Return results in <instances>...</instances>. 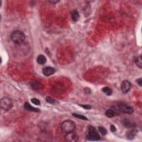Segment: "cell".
<instances>
[{
	"label": "cell",
	"instance_id": "obj_1",
	"mask_svg": "<svg viewBox=\"0 0 142 142\" xmlns=\"http://www.w3.org/2000/svg\"><path fill=\"white\" fill-rule=\"evenodd\" d=\"M11 40L16 44H21L25 39V35L23 32L19 30L13 31L11 35Z\"/></svg>",
	"mask_w": 142,
	"mask_h": 142
},
{
	"label": "cell",
	"instance_id": "obj_20",
	"mask_svg": "<svg viewBox=\"0 0 142 142\" xmlns=\"http://www.w3.org/2000/svg\"><path fill=\"white\" fill-rule=\"evenodd\" d=\"M46 101L47 102V103H50V104H55L56 103L55 99L52 98V97H49V96H48L46 97Z\"/></svg>",
	"mask_w": 142,
	"mask_h": 142
},
{
	"label": "cell",
	"instance_id": "obj_15",
	"mask_svg": "<svg viewBox=\"0 0 142 142\" xmlns=\"http://www.w3.org/2000/svg\"><path fill=\"white\" fill-rule=\"evenodd\" d=\"M135 63L136 65L139 67L140 68H142V59H141V56H138L137 57H136L135 59Z\"/></svg>",
	"mask_w": 142,
	"mask_h": 142
},
{
	"label": "cell",
	"instance_id": "obj_18",
	"mask_svg": "<svg viewBox=\"0 0 142 142\" xmlns=\"http://www.w3.org/2000/svg\"><path fill=\"white\" fill-rule=\"evenodd\" d=\"M72 115L74 116V117H75L78 119H82V120L88 121V118L86 117H85L84 115L77 114V113H73Z\"/></svg>",
	"mask_w": 142,
	"mask_h": 142
},
{
	"label": "cell",
	"instance_id": "obj_12",
	"mask_svg": "<svg viewBox=\"0 0 142 142\" xmlns=\"http://www.w3.org/2000/svg\"><path fill=\"white\" fill-rule=\"evenodd\" d=\"M24 108L27 110H28V111H30V112H39V109L38 108H35L32 107V106H31V105L28 103V102H26L24 104Z\"/></svg>",
	"mask_w": 142,
	"mask_h": 142
},
{
	"label": "cell",
	"instance_id": "obj_25",
	"mask_svg": "<svg viewBox=\"0 0 142 142\" xmlns=\"http://www.w3.org/2000/svg\"><path fill=\"white\" fill-rule=\"evenodd\" d=\"M59 1H50V3H52V4H57V3H58L59 2Z\"/></svg>",
	"mask_w": 142,
	"mask_h": 142
},
{
	"label": "cell",
	"instance_id": "obj_9",
	"mask_svg": "<svg viewBox=\"0 0 142 142\" xmlns=\"http://www.w3.org/2000/svg\"><path fill=\"white\" fill-rule=\"evenodd\" d=\"M55 69L53 68V67H44L42 70V73L43 75L46 76H50L53 75L55 73Z\"/></svg>",
	"mask_w": 142,
	"mask_h": 142
},
{
	"label": "cell",
	"instance_id": "obj_10",
	"mask_svg": "<svg viewBox=\"0 0 142 142\" xmlns=\"http://www.w3.org/2000/svg\"><path fill=\"white\" fill-rule=\"evenodd\" d=\"M123 124L124 127H126L127 128L129 129H133L136 127V123H134L129 119H125L123 121Z\"/></svg>",
	"mask_w": 142,
	"mask_h": 142
},
{
	"label": "cell",
	"instance_id": "obj_5",
	"mask_svg": "<svg viewBox=\"0 0 142 142\" xmlns=\"http://www.w3.org/2000/svg\"><path fill=\"white\" fill-rule=\"evenodd\" d=\"M118 107L121 112L126 114H132L134 112V109L131 106L122 102H118Z\"/></svg>",
	"mask_w": 142,
	"mask_h": 142
},
{
	"label": "cell",
	"instance_id": "obj_6",
	"mask_svg": "<svg viewBox=\"0 0 142 142\" xmlns=\"http://www.w3.org/2000/svg\"><path fill=\"white\" fill-rule=\"evenodd\" d=\"M131 88V83L127 80H124L121 83V90L123 93L128 92Z\"/></svg>",
	"mask_w": 142,
	"mask_h": 142
},
{
	"label": "cell",
	"instance_id": "obj_3",
	"mask_svg": "<svg viewBox=\"0 0 142 142\" xmlns=\"http://www.w3.org/2000/svg\"><path fill=\"white\" fill-rule=\"evenodd\" d=\"M86 137L87 139L90 141H98L101 139V137L99 135L97 130L92 126L88 127V132Z\"/></svg>",
	"mask_w": 142,
	"mask_h": 142
},
{
	"label": "cell",
	"instance_id": "obj_2",
	"mask_svg": "<svg viewBox=\"0 0 142 142\" xmlns=\"http://www.w3.org/2000/svg\"><path fill=\"white\" fill-rule=\"evenodd\" d=\"M61 128L62 132L67 134V133L75 131L76 126L73 121L70 120H66L62 122Z\"/></svg>",
	"mask_w": 142,
	"mask_h": 142
},
{
	"label": "cell",
	"instance_id": "obj_8",
	"mask_svg": "<svg viewBox=\"0 0 142 142\" xmlns=\"http://www.w3.org/2000/svg\"><path fill=\"white\" fill-rule=\"evenodd\" d=\"M30 86L32 88L33 90H41L43 88V85H42L40 82H39L38 81L36 80H33L32 81H31Z\"/></svg>",
	"mask_w": 142,
	"mask_h": 142
},
{
	"label": "cell",
	"instance_id": "obj_14",
	"mask_svg": "<svg viewBox=\"0 0 142 142\" xmlns=\"http://www.w3.org/2000/svg\"><path fill=\"white\" fill-rule=\"evenodd\" d=\"M37 62L38 64H43L44 63H46V62H47V59L46 57L44 56L40 55L38 56L37 58Z\"/></svg>",
	"mask_w": 142,
	"mask_h": 142
},
{
	"label": "cell",
	"instance_id": "obj_22",
	"mask_svg": "<svg viewBox=\"0 0 142 142\" xmlns=\"http://www.w3.org/2000/svg\"><path fill=\"white\" fill-rule=\"evenodd\" d=\"M79 106H81L82 107H83V108L86 109H90L92 108V107L90 106H89V105H79Z\"/></svg>",
	"mask_w": 142,
	"mask_h": 142
},
{
	"label": "cell",
	"instance_id": "obj_13",
	"mask_svg": "<svg viewBox=\"0 0 142 142\" xmlns=\"http://www.w3.org/2000/svg\"><path fill=\"white\" fill-rule=\"evenodd\" d=\"M71 17H72V19L74 22H77L80 16H79V14L77 11L76 10H73L71 12Z\"/></svg>",
	"mask_w": 142,
	"mask_h": 142
},
{
	"label": "cell",
	"instance_id": "obj_19",
	"mask_svg": "<svg viewBox=\"0 0 142 142\" xmlns=\"http://www.w3.org/2000/svg\"><path fill=\"white\" fill-rule=\"evenodd\" d=\"M99 132L101 133L102 135H106L107 134V131L106 129L103 127H98Z\"/></svg>",
	"mask_w": 142,
	"mask_h": 142
},
{
	"label": "cell",
	"instance_id": "obj_24",
	"mask_svg": "<svg viewBox=\"0 0 142 142\" xmlns=\"http://www.w3.org/2000/svg\"><path fill=\"white\" fill-rule=\"evenodd\" d=\"M136 82H137V83H138V84L140 87L142 86V79L141 78H139V79H137V81H136Z\"/></svg>",
	"mask_w": 142,
	"mask_h": 142
},
{
	"label": "cell",
	"instance_id": "obj_21",
	"mask_svg": "<svg viewBox=\"0 0 142 142\" xmlns=\"http://www.w3.org/2000/svg\"><path fill=\"white\" fill-rule=\"evenodd\" d=\"M31 101L32 102V103L33 104H34L35 105H36V106H39L41 104V102L39 101L38 99L37 98H32L31 99Z\"/></svg>",
	"mask_w": 142,
	"mask_h": 142
},
{
	"label": "cell",
	"instance_id": "obj_16",
	"mask_svg": "<svg viewBox=\"0 0 142 142\" xmlns=\"http://www.w3.org/2000/svg\"><path fill=\"white\" fill-rule=\"evenodd\" d=\"M102 91L107 96H111L113 92L112 89L108 87H105L103 88H102Z\"/></svg>",
	"mask_w": 142,
	"mask_h": 142
},
{
	"label": "cell",
	"instance_id": "obj_17",
	"mask_svg": "<svg viewBox=\"0 0 142 142\" xmlns=\"http://www.w3.org/2000/svg\"><path fill=\"white\" fill-rule=\"evenodd\" d=\"M105 114L107 116V117L108 118H112L114 116V111L112 109H108L106 110V113H105Z\"/></svg>",
	"mask_w": 142,
	"mask_h": 142
},
{
	"label": "cell",
	"instance_id": "obj_23",
	"mask_svg": "<svg viewBox=\"0 0 142 142\" xmlns=\"http://www.w3.org/2000/svg\"><path fill=\"white\" fill-rule=\"evenodd\" d=\"M110 130H111V132H116V130H117L116 127L113 124H112L111 126H110Z\"/></svg>",
	"mask_w": 142,
	"mask_h": 142
},
{
	"label": "cell",
	"instance_id": "obj_11",
	"mask_svg": "<svg viewBox=\"0 0 142 142\" xmlns=\"http://www.w3.org/2000/svg\"><path fill=\"white\" fill-rule=\"evenodd\" d=\"M137 130L133 128L128 130V131L127 132L126 137L128 139L132 140L135 138V135H137Z\"/></svg>",
	"mask_w": 142,
	"mask_h": 142
},
{
	"label": "cell",
	"instance_id": "obj_7",
	"mask_svg": "<svg viewBox=\"0 0 142 142\" xmlns=\"http://www.w3.org/2000/svg\"><path fill=\"white\" fill-rule=\"evenodd\" d=\"M65 139L66 141L68 142H76L78 139V137L77 134L73 132L67 133Z\"/></svg>",
	"mask_w": 142,
	"mask_h": 142
},
{
	"label": "cell",
	"instance_id": "obj_4",
	"mask_svg": "<svg viewBox=\"0 0 142 142\" xmlns=\"http://www.w3.org/2000/svg\"><path fill=\"white\" fill-rule=\"evenodd\" d=\"M1 108L3 110L7 111L10 110L13 107V102L9 98L4 97L1 99Z\"/></svg>",
	"mask_w": 142,
	"mask_h": 142
}]
</instances>
